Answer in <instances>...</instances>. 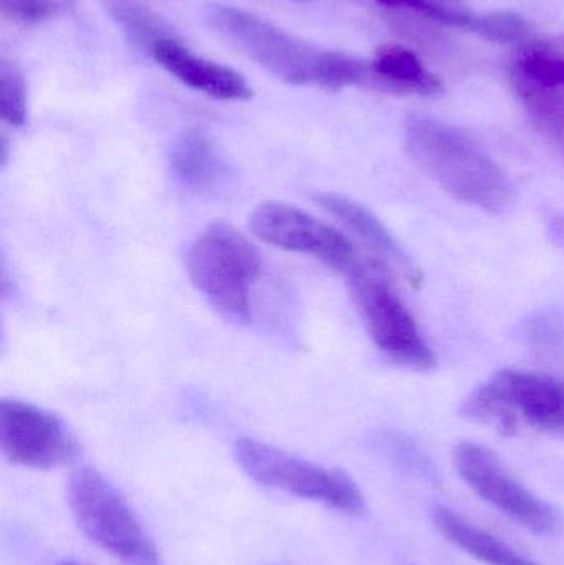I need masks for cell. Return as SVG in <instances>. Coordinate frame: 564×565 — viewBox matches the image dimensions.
Wrapping results in <instances>:
<instances>
[{"label":"cell","mask_w":564,"mask_h":565,"mask_svg":"<svg viewBox=\"0 0 564 565\" xmlns=\"http://www.w3.org/2000/svg\"><path fill=\"white\" fill-rule=\"evenodd\" d=\"M404 145L413 161L457 201L490 214L513 204L515 191L506 172L459 129L411 115L404 125Z\"/></svg>","instance_id":"6da1fadb"},{"label":"cell","mask_w":564,"mask_h":565,"mask_svg":"<svg viewBox=\"0 0 564 565\" xmlns=\"http://www.w3.org/2000/svg\"><path fill=\"white\" fill-rule=\"evenodd\" d=\"M68 507L92 543L128 565H159L158 547L128 500L93 468H79L66 487Z\"/></svg>","instance_id":"7a4b0ae2"},{"label":"cell","mask_w":564,"mask_h":565,"mask_svg":"<svg viewBox=\"0 0 564 565\" xmlns=\"http://www.w3.org/2000/svg\"><path fill=\"white\" fill-rule=\"evenodd\" d=\"M257 247L237 228L214 224L189 248L188 274L194 288L222 315L251 316L252 286L260 274Z\"/></svg>","instance_id":"3957f363"},{"label":"cell","mask_w":564,"mask_h":565,"mask_svg":"<svg viewBox=\"0 0 564 565\" xmlns=\"http://www.w3.org/2000/svg\"><path fill=\"white\" fill-rule=\"evenodd\" d=\"M205 19L228 45L277 78L291 85L320 83L327 50L315 49L255 13L227 3H211Z\"/></svg>","instance_id":"277c9868"},{"label":"cell","mask_w":564,"mask_h":565,"mask_svg":"<svg viewBox=\"0 0 564 565\" xmlns=\"http://www.w3.org/2000/svg\"><path fill=\"white\" fill-rule=\"evenodd\" d=\"M351 296L363 316L374 344L396 364L416 372L437 365L426 339L386 278L384 262L364 258L347 275Z\"/></svg>","instance_id":"5b68a950"},{"label":"cell","mask_w":564,"mask_h":565,"mask_svg":"<svg viewBox=\"0 0 564 565\" xmlns=\"http://www.w3.org/2000/svg\"><path fill=\"white\" fill-rule=\"evenodd\" d=\"M242 470L264 487L317 501L350 516L366 511V501L350 475L301 460L264 441L242 438L235 444Z\"/></svg>","instance_id":"8992f818"},{"label":"cell","mask_w":564,"mask_h":565,"mask_svg":"<svg viewBox=\"0 0 564 565\" xmlns=\"http://www.w3.org/2000/svg\"><path fill=\"white\" fill-rule=\"evenodd\" d=\"M454 465L473 493L513 523L542 536L556 530L553 508L520 483L489 448L462 441L454 448Z\"/></svg>","instance_id":"52a82bcc"},{"label":"cell","mask_w":564,"mask_h":565,"mask_svg":"<svg viewBox=\"0 0 564 565\" xmlns=\"http://www.w3.org/2000/svg\"><path fill=\"white\" fill-rule=\"evenodd\" d=\"M248 227L264 244L294 254L310 255L344 277L363 260L340 231L284 202H265L255 209Z\"/></svg>","instance_id":"ba28073f"},{"label":"cell","mask_w":564,"mask_h":565,"mask_svg":"<svg viewBox=\"0 0 564 565\" xmlns=\"http://www.w3.org/2000/svg\"><path fill=\"white\" fill-rule=\"evenodd\" d=\"M0 450L32 470L70 467L79 457L75 435L56 415L20 401L0 402Z\"/></svg>","instance_id":"9c48e42d"},{"label":"cell","mask_w":564,"mask_h":565,"mask_svg":"<svg viewBox=\"0 0 564 565\" xmlns=\"http://www.w3.org/2000/svg\"><path fill=\"white\" fill-rule=\"evenodd\" d=\"M483 385L510 408L517 420L564 438V382L552 375L503 369Z\"/></svg>","instance_id":"30bf717a"},{"label":"cell","mask_w":564,"mask_h":565,"mask_svg":"<svg viewBox=\"0 0 564 565\" xmlns=\"http://www.w3.org/2000/svg\"><path fill=\"white\" fill-rule=\"evenodd\" d=\"M152 58L182 85L221 102H248L254 96L244 75L195 55L175 39H164L151 50Z\"/></svg>","instance_id":"8fae6325"},{"label":"cell","mask_w":564,"mask_h":565,"mask_svg":"<svg viewBox=\"0 0 564 565\" xmlns=\"http://www.w3.org/2000/svg\"><path fill=\"white\" fill-rule=\"evenodd\" d=\"M317 202L323 211L333 215L351 234L357 235L363 244H366L381 262H390L403 274H406L411 281H419V271L413 267L403 248L394 241L393 235L373 212L368 211L358 202L338 194L317 195Z\"/></svg>","instance_id":"7c38bea8"},{"label":"cell","mask_w":564,"mask_h":565,"mask_svg":"<svg viewBox=\"0 0 564 565\" xmlns=\"http://www.w3.org/2000/svg\"><path fill=\"white\" fill-rule=\"evenodd\" d=\"M371 66V85L387 92L434 96L444 92L439 76L424 66L413 50L387 43L376 50Z\"/></svg>","instance_id":"4fadbf2b"},{"label":"cell","mask_w":564,"mask_h":565,"mask_svg":"<svg viewBox=\"0 0 564 565\" xmlns=\"http://www.w3.org/2000/svg\"><path fill=\"white\" fill-rule=\"evenodd\" d=\"M434 524L449 543L466 551L469 556L489 565H539L507 546L492 534L467 523L449 508L437 507L433 513Z\"/></svg>","instance_id":"5bb4252c"},{"label":"cell","mask_w":564,"mask_h":565,"mask_svg":"<svg viewBox=\"0 0 564 565\" xmlns=\"http://www.w3.org/2000/svg\"><path fill=\"white\" fill-rule=\"evenodd\" d=\"M171 168L184 184L205 188L219 171L214 142L202 129H189L172 148Z\"/></svg>","instance_id":"9a60e30c"},{"label":"cell","mask_w":564,"mask_h":565,"mask_svg":"<svg viewBox=\"0 0 564 565\" xmlns=\"http://www.w3.org/2000/svg\"><path fill=\"white\" fill-rule=\"evenodd\" d=\"M510 82L540 132L564 152V86L545 88L512 75Z\"/></svg>","instance_id":"2e32d148"},{"label":"cell","mask_w":564,"mask_h":565,"mask_svg":"<svg viewBox=\"0 0 564 565\" xmlns=\"http://www.w3.org/2000/svg\"><path fill=\"white\" fill-rule=\"evenodd\" d=\"M103 3L113 22L149 53L156 43L172 36L168 23L142 0H103Z\"/></svg>","instance_id":"e0dca14e"},{"label":"cell","mask_w":564,"mask_h":565,"mask_svg":"<svg viewBox=\"0 0 564 565\" xmlns=\"http://www.w3.org/2000/svg\"><path fill=\"white\" fill-rule=\"evenodd\" d=\"M510 75L545 88L564 86V55L542 40L522 43Z\"/></svg>","instance_id":"ac0fdd59"},{"label":"cell","mask_w":564,"mask_h":565,"mask_svg":"<svg viewBox=\"0 0 564 565\" xmlns=\"http://www.w3.org/2000/svg\"><path fill=\"white\" fill-rule=\"evenodd\" d=\"M26 89L19 66L0 65V115L10 128H22L26 121Z\"/></svg>","instance_id":"d6986e66"},{"label":"cell","mask_w":564,"mask_h":565,"mask_svg":"<svg viewBox=\"0 0 564 565\" xmlns=\"http://www.w3.org/2000/svg\"><path fill=\"white\" fill-rule=\"evenodd\" d=\"M472 32L499 43H525L532 36V25L515 12H492L476 15Z\"/></svg>","instance_id":"ffe728a7"},{"label":"cell","mask_w":564,"mask_h":565,"mask_svg":"<svg viewBox=\"0 0 564 565\" xmlns=\"http://www.w3.org/2000/svg\"><path fill=\"white\" fill-rule=\"evenodd\" d=\"M75 0H0V10L12 22L33 25L68 12Z\"/></svg>","instance_id":"44dd1931"},{"label":"cell","mask_w":564,"mask_h":565,"mask_svg":"<svg viewBox=\"0 0 564 565\" xmlns=\"http://www.w3.org/2000/svg\"><path fill=\"white\" fill-rule=\"evenodd\" d=\"M374 2L386 7H397V9L414 10V12L434 20V22L459 26V29L470 30V32H472L473 22H476V15L460 12V10L447 9V7L439 6L433 0H374Z\"/></svg>","instance_id":"7402d4cb"},{"label":"cell","mask_w":564,"mask_h":565,"mask_svg":"<svg viewBox=\"0 0 564 565\" xmlns=\"http://www.w3.org/2000/svg\"><path fill=\"white\" fill-rule=\"evenodd\" d=\"M58 565H79V564L75 563V561H63V563H60Z\"/></svg>","instance_id":"603a6c76"}]
</instances>
